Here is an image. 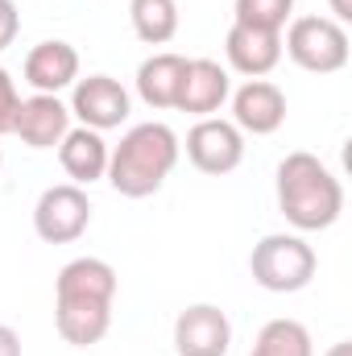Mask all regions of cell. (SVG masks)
Wrapping results in <instances>:
<instances>
[{"mask_svg":"<svg viewBox=\"0 0 352 356\" xmlns=\"http://www.w3.org/2000/svg\"><path fill=\"white\" fill-rule=\"evenodd\" d=\"M116 269L104 257H75L54 282V327L71 348H91L112 327Z\"/></svg>","mask_w":352,"mask_h":356,"instance_id":"1","label":"cell"},{"mask_svg":"<svg viewBox=\"0 0 352 356\" xmlns=\"http://www.w3.org/2000/svg\"><path fill=\"white\" fill-rule=\"evenodd\" d=\"M278 211L298 232H323L344 211V186L315 154H286L278 162Z\"/></svg>","mask_w":352,"mask_h":356,"instance_id":"2","label":"cell"},{"mask_svg":"<svg viewBox=\"0 0 352 356\" xmlns=\"http://www.w3.org/2000/svg\"><path fill=\"white\" fill-rule=\"evenodd\" d=\"M178 137L170 124L162 120H145L133 124L120 145L108 154V182L116 195L125 199H150L154 191H162V182L175 175L178 166Z\"/></svg>","mask_w":352,"mask_h":356,"instance_id":"3","label":"cell"},{"mask_svg":"<svg viewBox=\"0 0 352 356\" xmlns=\"http://www.w3.org/2000/svg\"><path fill=\"white\" fill-rule=\"evenodd\" d=\"M315 249L294 232H269L249 253V273L269 294H298L315 277Z\"/></svg>","mask_w":352,"mask_h":356,"instance_id":"4","label":"cell"},{"mask_svg":"<svg viewBox=\"0 0 352 356\" xmlns=\"http://www.w3.org/2000/svg\"><path fill=\"white\" fill-rule=\"evenodd\" d=\"M282 50L311 75H336L349 67V29L332 17H294Z\"/></svg>","mask_w":352,"mask_h":356,"instance_id":"5","label":"cell"},{"mask_svg":"<svg viewBox=\"0 0 352 356\" xmlns=\"http://www.w3.org/2000/svg\"><path fill=\"white\" fill-rule=\"evenodd\" d=\"M88 224H91V199L75 182L46 186L42 199L33 203V232L46 245H71L88 232Z\"/></svg>","mask_w":352,"mask_h":356,"instance_id":"6","label":"cell"},{"mask_svg":"<svg viewBox=\"0 0 352 356\" xmlns=\"http://www.w3.org/2000/svg\"><path fill=\"white\" fill-rule=\"evenodd\" d=\"M186 158L203 175H232L245 162V133L224 116H203L186 133Z\"/></svg>","mask_w":352,"mask_h":356,"instance_id":"7","label":"cell"},{"mask_svg":"<svg viewBox=\"0 0 352 356\" xmlns=\"http://www.w3.org/2000/svg\"><path fill=\"white\" fill-rule=\"evenodd\" d=\"M71 116H79L83 129H95V133L120 129V124L129 120V91L120 88V79H112V75L75 79V91H71Z\"/></svg>","mask_w":352,"mask_h":356,"instance_id":"8","label":"cell"},{"mask_svg":"<svg viewBox=\"0 0 352 356\" xmlns=\"http://www.w3.org/2000/svg\"><path fill=\"white\" fill-rule=\"evenodd\" d=\"M232 323L220 307L195 302L175 319V353L178 356H228Z\"/></svg>","mask_w":352,"mask_h":356,"instance_id":"9","label":"cell"},{"mask_svg":"<svg viewBox=\"0 0 352 356\" xmlns=\"http://www.w3.org/2000/svg\"><path fill=\"white\" fill-rule=\"evenodd\" d=\"M13 133L29 145V149H54L63 145V137L71 133V108L58 95H42L33 91L29 99H21Z\"/></svg>","mask_w":352,"mask_h":356,"instance_id":"10","label":"cell"},{"mask_svg":"<svg viewBox=\"0 0 352 356\" xmlns=\"http://www.w3.org/2000/svg\"><path fill=\"white\" fill-rule=\"evenodd\" d=\"M232 124L241 133L269 137L286 124V95L269 79H249L245 88L232 91Z\"/></svg>","mask_w":352,"mask_h":356,"instance_id":"11","label":"cell"},{"mask_svg":"<svg viewBox=\"0 0 352 356\" xmlns=\"http://www.w3.org/2000/svg\"><path fill=\"white\" fill-rule=\"evenodd\" d=\"M232 95V79L220 63L211 58H186V71H182V88H178V112H191V116H211L224 108V99Z\"/></svg>","mask_w":352,"mask_h":356,"instance_id":"12","label":"cell"},{"mask_svg":"<svg viewBox=\"0 0 352 356\" xmlns=\"http://www.w3.org/2000/svg\"><path fill=\"white\" fill-rule=\"evenodd\" d=\"M79 79V50L71 42H38L25 54V83L42 95H58V91L75 88Z\"/></svg>","mask_w":352,"mask_h":356,"instance_id":"13","label":"cell"},{"mask_svg":"<svg viewBox=\"0 0 352 356\" xmlns=\"http://www.w3.org/2000/svg\"><path fill=\"white\" fill-rule=\"evenodd\" d=\"M224 54H228V67L249 75V79H265L278 63H282V33H269V29H253V25H237L228 29L224 38Z\"/></svg>","mask_w":352,"mask_h":356,"instance_id":"14","label":"cell"},{"mask_svg":"<svg viewBox=\"0 0 352 356\" xmlns=\"http://www.w3.org/2000/svg\"><path fill=\"white\" fill-rule=\"evenodd\" d=\"M108 141H104V133H95V129H71L67 137H63V145H58V162H63V170L67 178L75 182V186H91V182H99V178L108 175Z\"/></svg>","mask_w":352,"mask_h":356,"instance_id":"15","label":"cell"},{"mask_svg":"<svg viewBox=\"0 0 352 356\" xmlns=\"http://www.w3.org/2000/svg\"><path fill=\"white\" fill-rule=\"evenodd\" d=\"M182 71H186V58L175 54V50H162V54H150L141 67H137V95L166 112L178 104V88H182Z\"/></svg>","mask_w":352,"mask_h":356,"instance_id":"16","label":"cell"},{"mask_svg":"<svg viewBox=\"0 0 352 356\" xmlns=\"http://www.w3.org/2000/svg\"><path fill=\"white\" fill-rule=\"evenodd\" d=\"M129 21L145 46H166L178 33V0H129Z\"/></svg>","mask_w":352,"mask_h":356,"instance_id":"17","label":"cell"},{"mask_svg":"<svg viewBox=\"0 0 352 356\" xmlns=\"http://www.w3.org/2000/svg\"><path fill=\"white\" fill-rule=\"evenodd\" d=\"M249 356H315V348H311V332L298 319H269L257 332Z\"/></svg>","mask_w":352,"mask_h":356,"instance_id":"18","label":"cell"},{"mask_svg":"<svg viewBox=\"0 0 352 356\" xmlns=\"http://www.w3.org/2000/svg\"><path fill=\"white\" fill-rule=\"evenodd\" d=\"M294 13V0H237L232 8V21L237 25H253V29H269V33H282L286 21Z\"/></svg>","mask_w":352,"mask_h":356,"instance_id":"19","label":"cell"},{"mask_svg":"<svg viewBox=\"0 0 352 356\" xmlns=\"http://www.w3.org/2000/svg\"><path fill=\"white\" fill-rule=\"evenodd\" d=\"M17 108H21V91H17V83H13V75L0 67V137H4V133H13Z\"/></svg>","mask_w":352,"mask_h":356,"instance_id":"20","label":"cell"},{"mask_svg":"<svg viewBox=\"0 0 352 356\" xmlns=\"http://www.w3.org/2000/svg\"><path fill=\"white\" fill-rule=\"evenodd\" d=\"M21 33V13L13 0H0V50H8Z\"/></svg>","mask_w":352,"mask_h":356,"instance_id":"21","label":"cell"},{"mask_svg":"<svg viewBox=\"0 0 352 356\" xmlns=\"http://www.w3.org/2000/svg\"><path fill=\"white\" fill-rule=\"evenodd\" d=\"M0 356H21V336L8 323H0Z\"/></svg>","mask_w":352,"mask_h":356,"instance_id":"22","label":"cell"},{"mask_svg":"<svg viewBox=\"0 0 352 356\" xmlns=\"http://www.w3.org/2000/svg\"><path fill=\"white\" fill-rule=\"evenodd\" d=\"M332 21L349 25V21H352V0H332Z\"/></svg>","mask_w":352,"mask_h":356,"instance_id":"23","label":"cell"},{"mask_svg":"<svg viewBox=\"0 0 352 356\" xmlns=\"http://www.w3.org/2000/svg\"><path fill=\"white\" fill-rule=\"evenodd\" d=\"M328 356H352V344H349V340H340V344H332V348H328Z\"/></svg>","mask_w":352,"mask_h":356,"instance_id":"24","label":"cell"},{"mask_svg":"<svg viewBox=\"0 0 352 356\" xmlns=\"http://www.w3.org/2000/svg\"><path fill=\"white\" fill-rule=\"evenodd\" d=\"M0 166H4V149H0Z\"/></svg>","mask_w":352,"mask_h":356,"instance_id":"25","label":"cell"}]
</instances>
